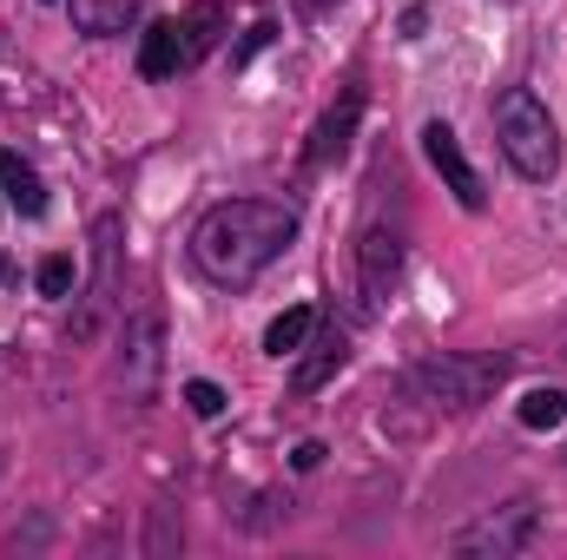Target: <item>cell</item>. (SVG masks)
Segmentation results:
<instances>
[{
	"label": "cell",
	"instance_id": "6da1fadb",
	"mask_svg": "<svg viewBox=\"0 0 567 560\" xmlns=\"http://www.w3.org/2000/svg\"><path fill=\"white\" fill-rule=\"evenodd\" d=\"M297 245V211L271 205V198H225L198 218L192 231V265L225 290H245L251 278H265L284 251Z\"/></svg>",
	"mask_w": 567,
	"mask_h": 560
},
{
	"label": "cell",
	"instance_id": "ba28073f",
	"mask_svg": "<svg viewBox=\"0 0 567 560\" xmlns=\"http://www.w3.org/2000/svg\"><path fill=\"white\" fill-rule=\"evenodd\" d=\"M357 120H363V86H343V100L317 120V133H310V145H303V165L317 172V165L343 158V152H350V139H357Z\"/></svg>",
	"mask_w": 567,
	"mask_h": 560
},
{
	"label": "cell",
	"instance_id": "3957f363",
	"mask_svg": "<svg viewBox=\"0 0 567 560\" xmlns=\"http://www.w3.org/2000/svg\"><path fill=\"white\" fill-rule=\"evenodd\" d=\"M495 139L502 158L528 178V185H548L561 172V133H555V113L528 93V86H508L495 100Z\"/></svg>",
	"mask_w": 567,
	"mask_h": 560
},
{
	"label": "cell",
	"instance_id": "5bb4252c",
	"mask_svg": "<svg viewBox=\"0 0 567 560\" xmlns=\"http://www.w3.org/2000/svg\"><path fill=\"white\" fill-rule=\"evenodd\" d=\"M93 251H100V271H93V310L113 303V278H120V218H100L93 225Z\"/></svg>",
	"mask_w": 567,
	"mask_h": 560
},
{
	"label": "cell",
	"instance_id": "2e32d148",
	"mask_svg": "<svg viewBox=\"0 0 567 560\" xmlns=\"http://www.w3.org/2000/svg\"><path fill=\"white\" fill-rule=\"evenodd\" d=\"M561 422H567L561 390H528V396H522V428H561Z\"/></svg>",
	"mask_w": 567,
	"mask_h": 560
},
{
	"label": "cell",
	"instance_id": "277c9868",
	"mask_svg": "<svg viewBox=\"0 0 567 560\" xmlns=\"http://www.w3.org/2000/svg\"><path fill=\"white\" fill-rule=\"evenodd\" d=\"M535 528H542V508L522 495V501H502V508H488L482 521H468V528H455L449 535V554H488V560H508L522 554L528 541H535Z\"/></svg>",
	"mask_w": 567,
	"mask_h": 560
},
{
	"label": "cell",
	"instance_id": "ac0fdd59",
	"mask_svg": "<svg viewBox=\"0 0 567 560\" xmlns=\"http://www.w3.org/2000/svg\"><path fill=\"white\" fill-rule=\"evenodd\" d=\"M185 535L172 528V508H152V535H145V554H172Z\"/></svg>",
	"mask_w": 567,
	"mask_h": 560
},
{
	"label": "cell",
	"instance_id": "9c48e42d",
	"mask_svg": "<svg viewBox=\"0 0 567 560\" xmlns=\"http://www.w3.org/2000/svg\"><path fill=\"white\" fill-rule=\"evenodd\" d=\"M225 27H231V20H225V7H218V0H192V7L178 13V60H185V66H198V60L225 40Z\"/></svg>",
	"mask_w": 567,
	"mask_h": 560
},
{
	"label": "cell",
	"instance_id": "5b68a950",
	"mask_svg": "<svg viewBox=\"0 0 567 560\" xmlns=\"http://www.w3.org/2000/svg\"><path fill=\"white\" fill-rule=\"evenodd\" d=\"M403 278V225L390 231L383 218L363 225V245H357V290H363V310H383V297Z\"/></svg>",
	"mask_w": 567,
	"mask_h": 560
},
{
	"label": "cell",
	"instance_id": "7a4b0ae2",
	"mask_svg": "<svg viewBox=\"0 0 567 560\" xmlns=\"http://www.w3.org/2000/svg\"><path fill=\"white\" fill-rule=\"evenodd\" d=\"M502 383H508V356H495V350H442V356H429L403 376V396L435 409V416H468Z\"/></svg>",
	"mask_w": 567,
	"mask_h": 560
},
{
	"label": "cell",
	"instance_id": "ffe728a7",
	"mask_svg": "<svg viewBox=\"0 0 567 560\" xmlns=\"http://www.w3.org/2000/svg\"><path fill=\"white\" fill-rule=\"evenodd\" d=\"M265 40H271V27H251V33H245V46H238V53H231V60H238V66H245V60H251V53H265Z\"/></svg>",
	"mask_w": 567,
	"mask_h": 560
},
{
	"label": "cell",
	"instance_id": "e0dca14e",
	"mask_svg": "<svg viewBox=\"0 0 567 560\" xmlns=\"http://www.w3.org/2000/svg\"><path fill=\"white\" fill-rule=\"evenodd\" d=\"M185 409H192V416H225V390H218V383H205V376H192V383H185Z\"/></svg>",
	"mask_w": 567,
	"mask_h": 560
},
{
	"label": "cell",
	"instance_id": "44dd1931",
	"mask_svg": "<svg viewBox=\"0 0 567 560\" xmlns=\"http://www.w3.org/2000/svg\"><path fill=\"white\" fill-rule=\"evenodd\" d=\"M290 462H297V468H303V475H310V468H317V462H323V448H317V442H303V448H297V455H290Z\"/></svg>",
	"mask_w": 567,
	"mask_h": 560
},
{
	"label": "cell",
	"instance_id": "8992f818",
	"mask_svg": "<svg viewBox=\"0 0 567 560\" xmlns=\"http://www.w3.org/2000/svg\"><path fill=\"white\" fill-rule=\"evenodd\" d=\"M423 152H429V165L442 172V185L455 191V205H462V211H482V205H488V191H482V172L468 165V152H462V139H455V126L429 120V126H423Z\"/></svg>",
	"mask_w": 567,
	"mask_h": 560
},
{
	"label": "cell",
	"instance_id": "9a60e30c",
	"mask_svg": "<svg viewBox=\"0 0 567 560\" xmlns=\"http://www.w3.org/2000/svg\"><path fill=\"white\" fill-rule=\"evenodd\" d=\"M310 330H317V310H310V303H297V310H284L278 323L265 330V350L284 363V356H297V350L310 343Z\"/></svg>",
	"mask_w": 567,
	"mask_h": 560
},
{
	"label": "cell",
	"instance_id": "7402d4cb",
	"mask_svg": "<svg viewBox=\"0 0 567 560\" xmlns=\"http://www.w3.org/2000/svg\"><path fill=\"white\" fill-rule=\"evenodd\" d=\"M303 7H310V13H330V7H337V0H303Z\"/></svg>",
	"mask_w": 567,
	"mask_h": 560
},
{
	"label": "cell",
	"instance_id": "8fae6325",
	"mask_svg": "<svg viewBox=\"0 0 567 560\" xmlns=\"http://www.w3.org/2000/svg\"><path fill=\"white\" fill-rule=\"evenodd\" d=\"M66 13H73L80 33L106 40V33H126V27L140 20V0H66Z\"/></svg>",
	"mask_w": 567,
	"mask_h": 560
},
{
	"label": "cell",
	"instance_id": "52a82bcc",
	"mask_svg": "<svg viewBox=\"0 0 567 560\" xmlns=\"http://www.w3.org/2000/svg\"><path fill=\"white\" fill-rule=\"evenodd\" d=\"M158 336H165V323L145 310V317H133L126 323V356H120V376H126V390L140 396V403H152V390H158Z\"/></svg>",
	"mask_w": 567,
	"mask_h": 560
},
{
	"label": "cell",
	"instance_id": "4fadbf2b",
	"mask_svg": "<svg viewBox=\"0 0 567 560\" xmlns=\"http://www.w3.org/2000/svg\"><path fill=\"white\" fill-rule=\"evenodd\" d=\"M303 350H310V356H303V363H297V376H290V383H297V396L323 390V383H330V376L343 370V356H350L337 330H323V336H317V343H303Z\"/></svg>",
	"mask_w": 567,
	"mask_h": 560
},
{
	"label": "cell",
	"instance_id": "7c38bea8",
	"mask_svg": "<svg viewBox=\"0 0 567 560\" xmlns=\"http://www.w3.org/2000/svg\"><path fill=\"white\" fill-rule=\"evenodd\" d=\"M178 66V20H152L140 33V80H172Z\"/></svg>",
	"mask_w": 567,
	"mask_h": 560
},
{
	"label": "cell",
	"instance_id": "d6986e66",
	"mask_svg": "<svg viewBox=\"0 0 567 560\" xmlns=\"http://www.w3.org/2000/svg\"><path fill=\"white\" fill-rule=\"evenodd\" d=\"M33 278H40V290H47V297H66V290H73V258H47Z\"/></svg>",
	"mask_w": 567,
	"mask_h": 560
},
{
	"label": "cell",
	"instance_id": "30bf717a",
	"mask_svg": "<svg viewBox=\"0 0 567 560\" xmlns=\"http://www.w3.org/2000/svg\"><path fill=\"white\" fill-rule=\"evenodd\" d=\"M0 191L13 198L20 218H40V211H47V185H40V172H33L20 152H7V145H0Z\"/></svg>",
	"mask_w": 567,
	"mask_h": 560
}]
</instances>
